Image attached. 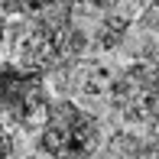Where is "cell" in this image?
Wrapping results in <instances>:
<instances>
[{"label":"cell","mask_w":159,"mask_h":159,"mask_svg":"<svg viewBox=\"0 0 159 159\" xmlns=\"http://www.w3.org/2000/svg\"><path fill=\"white\" fill-rule=\"evenodd\" d=\"M42 143L52 156L62 159H81L94 149L98 143V127L88 114L75 111V107H59V111L49 117L46 133H42Z\"/></svg>","instance_id":"1"}]
</instances>
